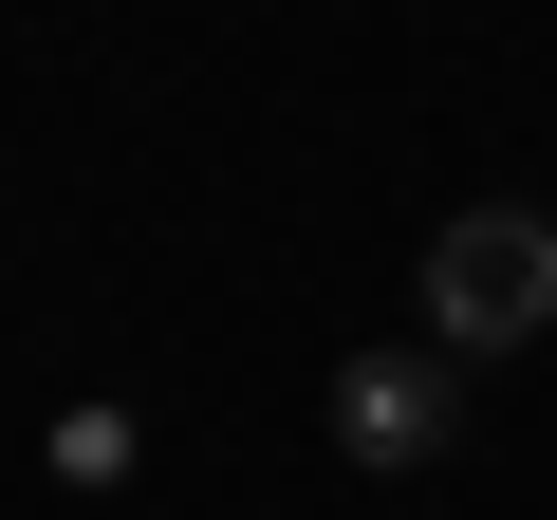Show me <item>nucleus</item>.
<instances>
[{
    "instance_id": "7ed1b4c3",
    "label": "nucleus",
    "mask_w": 557,
    "mask_h": 520,
    "mask_svg": "<svg viewBox=\"0 0 557 520\" xmlns=\"http://www.w3.org/2000/svg\"><path fill=\"white\" fill-rule=\"evenodd\" d=\"M38 465H57V483H75V502H112V483H131V465H149V428H131V409H112V391H94V409H57V446H38Z\"/></svg>"
},
{
    "instance_id": "f257e3e1",
    "label": "nucleus",
    "mask_w": 557,
    "mask_h": 520,
    "mask_svg": "<svg viewBox=\"0 0 557 520\" xmlns=\"http://www.w3.org/2000/svg\"><path fill=\"white\" fill-rule=\"evenodd\" d=\"M428 354H520V335H557V223L539 205H465V223H428Z\"/></svg>"
},
{
    "instance_id": "f03ea898",
    "label": "nucleus",
    "mask_w": 557,
    "mask_h": 520,
    "mask_svg": "<svg viewBox=\"0 0 557 520\" xmlns=\"http://www.w3.org/2000/svg\"><path fill=\"white\" fill-rule=\"evenodd\" d=\"M335 446L354 465H446L465 446V354H335Z\"/></svg>"
}]
</instances>
